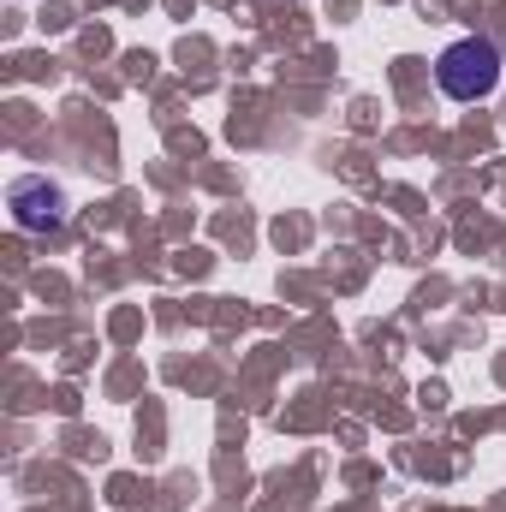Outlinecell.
Wrapping results in <instances>:
<instances>
[{
	"mask_svg": "<svg viewBox=\"0 0 506 512\" xmlns=\"http://www.w3.org/2000/svg\"><path fill=\"white\" fill-rule=\"evenodd\" d=\"M435 84H441L453 102H483V96H495V84H501V48H495L489 36H459L453 48H441Z\"/></svg>",
	"mask_w": 506,
	"mask_h": 512,
	"instance_id": "6da1fadb",
	"label": "cell"
},
{
	"mask_svg": "<svg viewBox=\"0 0 506 512\" xmlns=\"http://www.w3.org/2000/svg\"><path fill=\"white\" fill-rule=\"evenodd\" d=\"M12 221H18L24 233H48V227H60V221H66V197H60V185H48V179H18V185H12Z\"/></svg>",
	"mask_w": 506,
	"mask_h": 512,
	"instance_id": "7a4b0ae2",
	"label": "cell"
}]
</instances>
